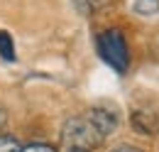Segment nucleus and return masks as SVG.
Listing matches in <instances>:
<instances>
[{
    "mask_svg": "<svg viewBox=\"0 0 159 152\" xmlns=\"http://www.w3.org/2000/svg\"><path fill=\"white\" fill-rule=\"evenodd\" d=\"M96 47H98L100 59L110 69H115L118 74L127 71V66H130V49H127V42H125L120 30H105V32H100L98 39H96Z\"/></svg>",
    "mask_w": 159,
    "mask_h": 152,
    "instance_id": "f257e3e1",
    "label": "nucleus"
},
{
    "mask_svg": "<svg viewBox=\"0 0 159 152\" xmlns=\"http://www.w3.org/2000/svg\"><path fill=\"white\" fill-rule=\"evenodd\" d=\"M61 142L66 150H81L88 152L98 147L103 137L96 133V128L88 123V118H69L61 128Z\"/></svg>",
    "mask_w": 159,
    "mask_h": 152,
    "instance_id": "f03ea898",
    "label": "nucleus"
},
{
    "mask_svg": "<svg viewBox=\"0 0 159 152\" xmlns=\"http://www.w3.org/2000/svg\"><path fill=\"white\" fill-rule=\"evenodd\" d=\"M88 123L96 128V133H98L103 140L118 130V115L113 113V111H108V108H91Z\"/></svg>",
    "mask_w": 159,
    "mask_h": 152,
    "instance_id": "7ed1b4c3",
    "label": "nucleus"
},
{
    "mask_svg": "<svg viewBox=\"0 0 159 152\" xmlns=\"http://www.w3.org/2000/svg\"><path fill=\"white\" fill-rule=\"evenodd\" d=\"M132 125L142 135H152L157 130V120H154V115H149V111H135L132 113Z\"/></svg>",
    "mask_w": 159,
    "mask_h": 152,
    "instance_id": "20e7f679",
    "label": "nucleus"
},
{
    "mask_svg": "<svg viewBox=\"0 0 159 152\" xmlns=\"http://www.w3.org/2000/svg\"><path fill=\"white\" fill-rule=\"evenodd\" d=\"M0 57L7 59V61H15V44L5 30H0Z\"/></svg>",
    "mask_w": 159,
    "mask_h": 152,
    "instance_id": "39448f33",
    "label": "nucleus"
},
{
    "mask_svg": "<svg viewBox=\"0 0 159 152\" xmlns=\"http://www.w3.org/2000/svg\"><path fill=\"white\" fill-rule=\"evenodd\" d=\"M135 12L137 15H157L159 0H135Z\"/></svg>",
    "mask_w": 159,
    "mask_h": 152,
    "instance_id": "423d86ee",
    "label": "nucleus"
},
{
    "mask_svg": "<svg viewBox=\"0 0 159 152\" xmlns=\"http://www.w3.org/2000/svg\"><path fill=\"white\" fill-rule=\"evenodd\" d=\"M0 152H22V145L10 135H0Z\"/></svg>",
    "mask_w": 159,
    "mask_h": 152,
    "instance_id": "0eeeda50",
    "label": "nucleus"
},
{
    "mask_svg": "<svg viewBox=\"0 0 159 152\" xmlns=\"http://www.w3.org/2000/svg\"><path fill=\"white\" fill-rule=\"evenodd\" d=\"M22 152H54L49 145H27V147H22Z\"/></svg>",
    "mask_w": 159,
    "mask_h": 152,
    "instance_id": "6e6552de",
    "label": "nucleus"
},
{
    "mask_svg": "<svg viewBox=\"0 0 159 152\" xmlns=\"http://www.w3.org/2000/svg\"><path fill=\"white\" fill-rule=\"evenodd\" d=\"M113 152H144V150H139V147H135V145H118Z\"/></svg>",
    "mask_w": 159,
    "mask_h": 152,
    "instance_id": "1a4fd4ad",
    "label": "nucleus"
},
{
    "mask_svg": "<svg viewBox=\"0 0 159 152\" xmlns=\"http://www.w3.org/2000/svg\"><path fill=\"white\" fill-rule=\"evenodd\" d=\"M5 125H7V111H5V106H0V135L5 130Z\"/></svg>",
    "mask_w": 159,
    "mask_h": 152,
    "instance_id": "9d476101",
    "label": "nucleus"
},
{
    "mask_svg": "<svg viewBox=\"0 0 159 152\" xmlns=\"http://www.w3.org/2000/svg\"><path fill=\"white\" fill-rule=\"evenodd\" d=\"M66 152H81V150H66Z\"/></svg>",
    "mask_w": 159,
    "mask_h": 152,
    "instance_id": "9b49d317",
    "label": "nucleus"
}]
</instances>
